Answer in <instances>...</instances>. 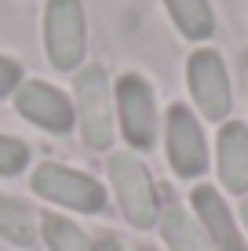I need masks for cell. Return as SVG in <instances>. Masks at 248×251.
I'll return each mask as SVG.
<instances>
[{
  "label": "cell",
  "instance_id": "1",
  "mask_svg": "<svg viewBox=\"0 0 248 251\" xmlns=\"http://www.w3.org/2000/svg\"><path fill=\"white\" fill-rule=\"evenodd\" d=\"M110 182H113L117 204H121L124 219L135 229H150L161 219V204H157V189L153 178L135 153H110Z\"/></svg>",
  "mask_w": 248,
  "mask_h": 251
},
{
  "label": "cell",
  "instance_id": "2",
  "mask_svg": "<svg viewBox=\"0 0 248 251\" xmlns=\"http://www.w3.org/2000/svg\"><path fill=\"white\" fill-rule=\"evenodd\" d=\"M88 48V25H84L81 0H48L44 4V51L48 62L62 73L81 66Z\"/></svg>",
  "mask_w": 248,
  "mask_h": 251
},
{
  "label": "cell",
  "instance_id": "3",
  "mask_svg": "<svg viewBox=\"0 0 248 251\" xmlns=\"http://www.w3.org/2000/svg\"><path fill=\"white\" fill-rule=\"evenodd\" d=\"M29 186H33V193L44 197V201L73 207V211H84V215H99L102 207H106V189L91 175L62 168V164H40V168L33 171Z\"/></svg>",
  "mask_w": 248,
  "mask_h": 251
},
{
  "label": "cell",
  "instance_id": "4",
  "mask_svg": "<svg viewBox=\"0 0 248 251\" xmlns=\"http://www.w3.org/2000/svg\"><path fill=\"white\" fill-rule=\"evenodd\" d=\"M77 109L81 117V135L91 150H110L113 138V106H110V80L99 66H84L73 80Z\"/></svg>",
  "mask_w": 248,
  "mask_h": 251
},
{
  "label": "cell",
  "instance_id": "5",
  "mask_svg": "<svg viewBox=\"0 0 248 251\" xmlns=\"http://www.w3.org/2000/svg\"><path fill=\"white\" fill-rule=\"evenodd\" d=\"M117 117H121V131L128 146L135 150H153L157 142V102H153V88L139 73H124L113 88Z\"/></svg>",
  "mask_w": 248,
  "mask_h": 251
},
{
  "label": "cell",
  "instance_id": "6",
  "mask_svg": "<svg viewBox=\"0 0 248 251\" xmlns=\"http://www.w3.org/2000/svg\"><path fill=\"white\" fill-rule=\"evenodd\" d=\"M186 84H190V95L197 102V109L208 120H223L230 113V76L226 66L216 51H193L190 62H186Z\"/></svg>",
  "mask_w": 248,
  "mask_h": 251
},
{
  "label": "cell",
  "instance_id": "7",
  "mask_svg": "<svg viewBox=\"0 0 248 251\" xmlns=\"http://www.w3.org/2000/svg\"><path fill=\"white\" fill-rule=\"evenodd\" d=\"M168 160H172L179 178H197L208 168V146H204V131L197 117L186 106L168 109Z\"/></svg>",
  "mask_w": 248,
  "mask_h": 251
},
{
  "label": "cell",
  "instance_id": "8",
  "mask_svg": "<svg viewBox=\"0 0 248 251\" xmlns=\"http://www.w3.org/2000/svg\"><path fill=\"white\" fill-rule=\"evenodd\" d=\"M15 109L51 135H70L73 120H77L70 99L44 80H22L19 91H15Z\"/></svg>",
  "mask_w": 248,
  "mask_h": 251
},
{
  "label": "cell",
  "instance_id": "9",
  "mask_svg": "<svg viewBox=\"0 0 248 251\" xmlns=\"http://www.w3.org/2000/svg\"><path fill=\"white\" fill-rule=\"evenodd\" d=\"M193 207H197V219H201V226H204V233H208V240H212L216 251H248L241 233H237V222H234V215H230L226 201L212 186L193 189Z\"/></svg>",
  "mask_w": 248,
  "mask_h": 251
},
{
  "label": "cell",
  "instance_id": "10",
  "mask_svg": "<svg viewBox=\"0 0 248 251\" xmlns=\"http://www.w3.org/2000/svg\"><path fill=\"white\" fill-rule=\"evenodd\" d=\"M219 178L230 193L248 189V127L223 124L219 131Z\"/></svg>",
  "mask_w": 248,
  "mask_h": 251
},
{
  "label": "cell",
  "instance_id": "11",
  "mask_svg": "<svg viewBox=\"0 0 248 251\" xmlns=\"http://www.w3.org/2000/svg\"><path fill=\"white\" fill-rule=\"evenodd\" d=\"M161 237L168 240L172 251H216L212 240H208V233H204V226H197V222L175 204L161 215Z\"/></svg>",
  "mask_w": 248,
  "mask_h": 251
},
{
  "label": "cell",
  "instance_id": "12",
  "mask_svg": "<svg viewBox=\"0 0 248 251\" xmlns=\"http://www.w3.org/2000/svg\"><path fill=\"white\" fill-rule=\"evenodd\" d=\"M165 7L186 40H208L216 33V15L208 0H165Z\"/></svg>",
  "mask_w": 248,
  "mask_h": 251
},
{
  "label": "cell",
  "instance_id": "13",
  "mask_svg": "<svg viewBox=\"0 0 248 251\" xmlns=\"http://www.w3.org/2000/svg\"><path fill=\"white\" fill-rule=\"evenodd\" d=\"M0 237L11 240V244H22V248L37 244V219L22 201L0 197Z\"/></svg>",
  "mask_w": 248,
  "mask_h": 251
},
{
  "label": "cell",
  "instance_id": "14",
  "mask_svg": "<svg viewBox=\"0 0 248 251\" xmlns=\"http://www.w3.org/2000/svg\"><path fill=\"white\" fill-rule=\"evenodd\" d=\"M44 240L51 251H91L88 233L62 215H44Z\"/></svg>",
  "mask_w": 248,
  "mask_h": 251
},
{
  "label": "cell",
  "instance_id": "15",
  "mask_svg": "<svg viewBox=\"0 0 248 251\" xmlns=\"http://www.w3.org/2000/svg\"><path fill=\"white\" fill-rule=\"evenodd\" d=\"M26 164H29V146L22 138L0 135V175H19Z\"/></svg>",
  "mask_w": 248,
  "mask_h": 251
},
{
  "label": "cell",
  "instance_id": "16",
  "mask_svg": "<svg viewBox=\"0 0 248 251\" xmlns=\"http://www.w3.org/2000/svg\"><path fill=\"white\" fill-rule=\"evenodd\" d=\"M19 84H22V66L15 62V58L0 55V99L11 95V91H19Z\"/></svg>",
  "mask_w": 248,
  "mask_h": 251
},
{
  "label": "cell",
  "instance_id": "17",
  "mask_svg": "<svg viewBox=\"0 0 248 251\" xmlns=\"http://www.w3.org/2000/svg\"><path fill=\"white\" fill-rule=\"evenodd\" d=\"M91 251H124V248L117 237H99V240H91Z\"/></svg>",
  "mask_w": 248,
  "mask_h": 251
},
{
  "label": "cell",
  "instance_id": "18",
  "mask_svg": "<svg viewBox=\"0 0 248 251\" xmlns=\"http://www.w3.org/2000/svg\"><path fill=\"white\" fill-rule=\"evenodd\" d=\"M241 219H245V226H248V201L241 204Z\"/></svg>",
  "mask_w": 248,
  "mask_h": 251
},
{
  "label": "cell",
  "instance_id": "19",
  "mask_svg": "<svg viewBox=\"0 0 248 251\" xmlns=\"http://www.w3.org/2000/svg\"><path fill=\"white\" fill-rule=\"evenodd\" d=\"M142 251H153V248H142Z\"/></svg>",
  "mask_w": 248,
  "mask_h": 251
}]
</instances>
